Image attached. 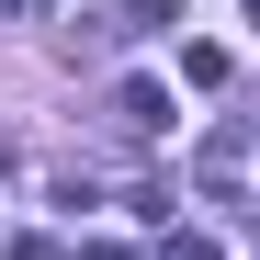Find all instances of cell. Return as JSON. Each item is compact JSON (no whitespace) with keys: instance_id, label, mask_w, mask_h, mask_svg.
<instances>
[{"instance_id":"1","label":"cell","mask_w":260,"mask_h":260,"mask_svg":"<svg viewBox=\"0 0 260 260\" xmlns=\"http://www.w3.org/2000/svg\"><path fill=\"white\" fill-rule=\"evenodd\" d=\"M113 124H124V136H158V124H170V91H158V79H124V91H113Z\"/></svg>"},{"instance_id":"2","label":"cell","mask_w":260,"mask_h":260,"mask_svg":"<svg viewBox=\"0 0 260 260\" xmlns=\"http://www.w3.org/2000/svg\"><path fill=\"white\" fill-rule=\"evenodd\" d=\"M181 79H192V91H226L238 57H226V46H181Z\"/></svg>"}]
</instances>
